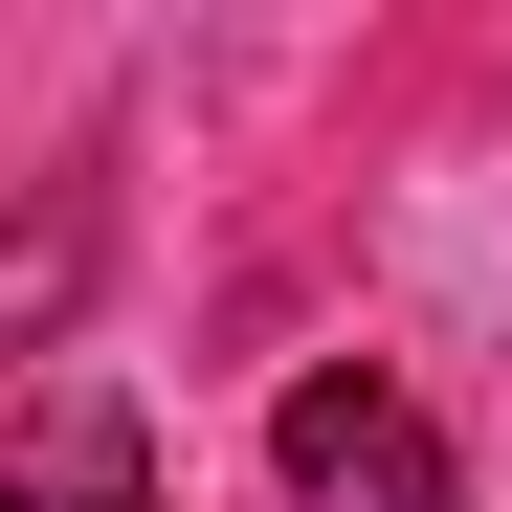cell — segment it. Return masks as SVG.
I'll use <instances>...</instances> for the list:
<instances>
[{
	"instance_id": "cell-1",
	"label": "cell",
	"mask_w": 512,
	"mask_h": 512,
	"mask_svg": "<svg viewBox=\"0 0 512 512\" xmlns=\"http://www.w3.org/2000/svg\"><path fill=\"white\" fill-rule=\"evenodd\" d=\"M268 468L312 490V512H468V468H446V423H423L379 357H312L290 401H268Z\"/></svg>"
},
{
	"instance_id": "cell-2",
	"label": "cell",
	"mask_w": 512,
	"mask_h": 512,
	"mask_svg": "<svg viewBox=\"0 0 512 512\" xmlns=\"http://www.w3.org/2000/svg\"><path fill=\"white\" fill-rule=\"evenodd\" d=\"M0 512H179V490L134 468V423H112V401H45V446H23V490H0Z\"/></svg>"
}]
</instances>
